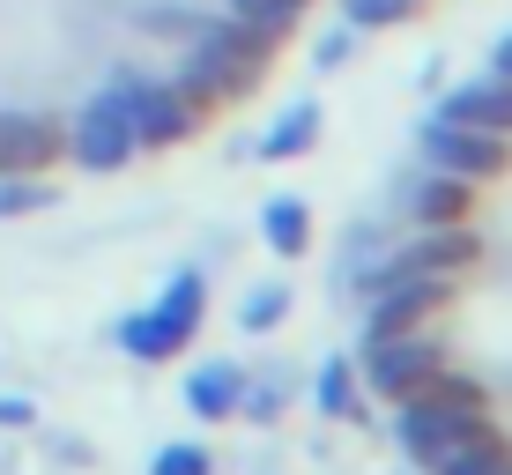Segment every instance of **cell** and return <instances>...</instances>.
I'll return each mask as SVG.
<instances>
[{
    "label": "cell",
    "instance_id": "cell-1",
    "mask_svg": "<svg viewBox=\"0 0 512 475\" xmlns=\"http://www.w3.org/2000/svg\"><path fill=\"white\" fill-rule=\"evenodd\" d=\"M282 38L260 23H238V15H223V23H201L186 45V67H179V97L193 104L201 119L231 112L238 97H253L260 82H268Z\"/></svg>",
    "mask_w": 512,
    "mask_h": 475
},
{
    "label": "cell",
    "instance_id": "cell-2",
    "mask_svg": "<svg viewBox=\"0 0 512 475\" xmlns=\"http://www.w3.org/2000/svg\"><path fill=\"white\" fill-rule=\"evenodd\" d=\"M483 424H490L483 379L453 372V364H446V372H431L416 394L394 401V438H401L409 461H431L438 446H453V438H468V431H483Z\"/></svg>",
    "mask_w": 512,
    "mask_h": 475
},
{
    "label": "cell",
    "instance_id": "cell-3",
    "mask_svg": "<svg viewBox=\"0 0 512 475\" xmlns=\"http://www.w3.org/2000/svg\"><path fill=\"white\" fill-rule=\"evenodd\" d=\"M201 320H208V275L179 268L149 312H127V320H119V349H127L134 364H164L201 334Z\"/></svg>",
    "mask_w": 512,
    "mask_h": 475
},
{
    "label": "cell",
    "instance_id": "cell-4",
    "mask_svg": "<svg viewBox=\"0 0 512 475\" xmlns=\"http://www.w3.org/2000/svg\"><path fill=\"white\" fill-rule=\"evenodd\" d=\"M416 156L431 171H453V179L483 186V179H505L512 171V134H483V127H461V119H423L416 127Z\"/></svg>",
    "mask_w": 512,
    "mask_h": 475
},
{
    "label": "cell",
    "instance_id": "cell-5",
    "mask_svg": "<svg viewBox=\"0 0 512 475\" xmlns=\"http://www.w3.org/2000/svg\"><path fill=\"white\" fill-rule=\"evenodd\" d=\"M431 372H446V342H431L423 327H409V334H379V342H364V357H357L364 394H379V401L416 394Z\"/></svg>",
    "mask_w": 512,
    "mask_h": 475
},
{
    "label": "cell",
    "instance_id": "cell-6",
    "mask_svg": "<svg viewBox=\"0 0 512 475\" xmlns=\"http://www.w3.org/2000/svg\"><path fill=\"white\" fill-rule=\"evenodd\" d=\"M67 156H75L82 171H97V179L134 156V119H127V90H119V82L97 90L75 119H67Z\"/></svg>",
    "mask_w": 512,
    "mask_h": 475
},
{
    "label": "cell",
    "instance_id": "cell-7",
    "mask_svg": "<svg viewBox=\"0 0 512 475\" xmlns=\"http://www.w3.org/2000/svg\"><path fill=\"white\" fill-rule=\"evenodd\" d=\"M475 260H483V238H475L468 223H423V238H409V245H394V253L372 260L364 290L386 283V275H468Z\"/></svg>",
    "mask_w": 512,
    "mask_h": 475
},
{
    "label": "cell",
    "instance_id": "cell-8",
    "mask_svg": "<svg viewBox=\"0 0 512 475\" xmlns=\"http://www.w3.org/2000/svg\"><path fill=\"white\" fill-rule=\"evenodd\" d=\"M461 290V275H386L372 283V312H364V342L379 334H409L423 327L431 312H446V297Z\"/></svg>",
    "mask_w": 512,
    "mask_h": 475
},
{
    "label": "cell",
    "instance_id": "cell-9",
    "mask_svg": "<svg viewBox=\"0 0 512 475\" xmlns=\"http://www.w3.org/2000/svg\"><path fill=\"white\" fill-rule=\"evenodd\" d=\"M119 90H127L134 149H179L186 134H201V112L179 97V82H134V75H119Z\"/></svg>",
    "mask_w": 512,
    "mask_h": 475
},
{
    "label": "cell",
    "instance_id": "cell-10",
    "mask_svg": "<svg viewBox=\"0 0 512 475\" xmlns=\"http://www.w3.org/2000/svg\"><path fill=\"white\" fill-rule=\"evenodd\" d=\"M67 156V127L45 112H0V171H52Z\"/></svg>",
    "mask_w": 512,
    "mask_h": 475
},
{
    "label": "cell",
    "instance_id": "cell-11",
    "mask_svg": "<svg viewBox=\"0 0 512 475\" xmlns=\"http://www.w3.org/2000/svg\"><path fill=\"white\" fill-rule=\"evenodd\" d=\"M394 201H401L409 223H468L475 216V186L453 179V171H431V164H423V179H409Z\"/></svg>",
    "mask_w": 512,
    "mask_h": 475
},
{
    "label": "cell",
    "instance_id": "cell-12",
    "mask_svg": "<svg viewBox=\"0 0 512 475\" xmlns=\"http://www.w3.org/2000/svg\"><path fill=\"white\" fill-rule=\"evenodd\" d=\"M438 119H461V127H483V134H512V82H498V75L461 82V90L438 97Z\"/></svg>",
    "mask_w": 512,
    "mask_h": 475
},
{
    "label": "cell",
    "instance_id": "cell-13",
    "mask_svg": "<svg viewBox=\"0 0 512 475\" xmlns=\"http://www.w3.org/2000/svg\"><path fill=\"white\" fill-rule=\"evenodd\" d=\"M423 468H431V475H512V438L498 424H483V431L453 438V446H438Z\"/></svg>",
    "mask_w": 512,
    "mask_h": 475
},
{
    "label": "cell",
    "instance_id": "cell-14",
    "mask_svg": "<svg viewBox=\"0 0 512 475\" xmlns=\"http://www.w3.org/2000/svg\"><path fill=\"white\" fill-rule=\"evenodd\" d=\"M238 394H245V364L238 357H208V364H193V379H186V409L201 416V424L238 416Z\"/></svg>",
    "mask_w": 512,
    "mask_h": 475
},
{
    "label": "cell",
    "instance_id": "cell-15",
    "mask_svg": "<svg viewBox=\"0 0 512 475\" xmlns=\"http://www.w3.org/2000/svg\"><path fill=\"white\" fill-rule=\"evenodd\" d=\"M312 401H320L327 424H364V379H357V357H320V372H312Z\"/></svg>",
    "mask_w": 512,
    "mask_h": 475
},
{
    "label": "cell",
    "instance_id": "cell-16",
    "mask_svg": "<svg viewBox=\"0 0 512 475\" xmlns=\"http://www.w3.org/2000/svg\"><path fill=\"white\" fill-rule=\"evenodd\" d=\"M312 149H320V104L297 97V104H282V119L260 134V156H268V164H290V156H312Z\"/></svg>",
    "mask_w": 512,
    "mask_h": 475
},
{
    "label": "cell",
    "instance_id": "cell-17",
    "mask_svg": "<svg viewBox=\"0 0 512 475\" xmlns=\"http://www.w3.org/2000/svg\"><path fill=\"white\" fill-rule=\"evenodd\" d=\"M260 238H268L282 260H297V253L312 245V208L297 201V193H275V201L260 208Z\"/></svg>",
    "mask_w": 512,
    "mask_h": 475
},
{
    "label": "cell",
    "instance_id": "cell-18",
    "mask_svg": "<svg viewBox=\"0 0 512 475\" xmlns=\"http://www.w3.org/2000/svg\"><path fill=\"white\" fill-rule=\"evenodd\" d=\"M282 320H290V283H253L238 305V327L245 334H275Z\"/></svg>",
    "mask_w": 512,
    "mask_h": 475
},
{
    "label": "cell",
    "instance_id": "cell-19",
    "mask_svg": "<svg viewBox=\"0 0 512 475\" xmlns=\"http://www.w3.org/2000/svg\"><path fill=\"white\" fill-rule=\"evenodd\" d=\"M38 208H52L45 171H0V216H38Z\"/></svg>",
    "mask_w": 512,
    "mask_h": 475
},
{
    "label": "cell",
    "instance_id": "cell-20",
    "mask_svg": "<svg viewBox=\"0 0 512 475\" xmlns=\"http://www.w3.org/2000/svg\"><path fill=\"white\" fill-rule=\"evenodd\" d=\"M305 8L312 0H231L238 23H260V30H275V38H290V30L305 23Z\"/></svg>",
    "mask_w": 512,
    "mask_h": 475
},
{
    "label": "cell",
    "instance_id": "cell-21",
    "mask_svg": "<svg viewBox=\"0 0 512 475\" xmlns=\"http://www.w3.org/2000/svg\"><path fill=\"white\" fill-rule=\"evenodd\" d=\"M423 0H342V23L357 30H394V23H416Z\"/></svg>",
    "mask_w": 512,
    "mask_h": 475
},
{
    "label": "cell",
    "instance_id": "cell-22",
    "mask_svg": "<svg viewBox=\"0 0 512 475\" xmlns=\"http://www.w3.org/2000/svg\"><path fill=\"white\" fill-rule=\"evenodd\" d=\"M282 401H290V372H268V379H245L238 394V416H253V424H275Z\"/></svg>",
    "mask_w": 512,
    "mask_h": 475
},
{
    "label": "cell",
    "instance_id": "cell-23",
    "mask_svg": "<svg viewBox=\"0 0 512 475\" xmlns=\"http://www.w3.org/2000/svg\"><path fill=\"white\" fill-rule=\"evenodd\" d=\"M149 475H216V453H208L201 438H171V446H156Z\"/></svg>",
    "mask_w": 512,
    "mask_h": 475
},
{
    "label": "cell",
    "instance_id": "cell-24",
    "mask_svg": "<svg viewBox=\"0 0 512 475\" xmlns=\"http://www.w3.org/2000/svg\"><path fill=\"white\" fill-rule=\"evenodd\" d=\"M357 38H364V30H357V23H334V30H327V38H320V45H312V67H320V75H342V67H349V60H357Z\"/></svg>",
    "mask_w": 512,
    "mask_h": 475
},
{
    "label": "cell",
    "instance_id": "cell-25",
    "mask_svg": "<svg viewBox=\"0 0 512 475\" xmlns=\"http://www.w3.org/2000/svg\"><path fill=\"white\" fill-rule=\"evenodd\" d=\"M38 424V401L30 394H0V431H30Z\"/></svg>",
    "mask_w": 512,
    "mask_h": 475
},
{
    "label": "cell",
    "instance_id": "cell-26",
    "mask_svg": "<svg viewBox=\"0 0 512 475\" xmlns=\"http://www.w3.org/2000/svg\"><path fill=\"white\" fill-rule=\"evenodd\" d=\"M490 75H498V82H512V30H505L498 45H490Z\"/></svg>",
    "mask_w": 512,
    "mask_h": 475
}]
</instances>
